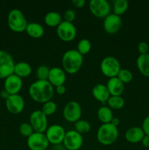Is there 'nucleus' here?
Returning <instances> with one entry per match:
<instances>
[{"label":"nucleus","mask_w":149,"mask_h":150,"mask_svg":"<svg viewBox=\"0 0 149 150\" xmlns=\"http://www.w3.org/2000/svg\"><path fill=\"white\" fill-rule=\"evenodd\" d=\"M121 69V64L118 59L111 56L105 57L100 63L101 72L109 79L116 77Z\"/></svg>","instance_id":"39448f33"},{"label":"nucleus","mask_w":149,"mask_h":150,"mask_svg":"<svg viewBox=\"0 0 149 150\" xmlns=\"http://www.w3.org/2000/svg\"><path fill=\"white\" fill-rule=\"evenodd\" d=\"M49 144L45 133L34 132L27 138V146L30 150H46Z\"/></svg>","instance_id":"f8f14e48"},{"label":"nucleus","mask_w":149,"mask_h":150,"mask_svg":"<svg viewBox=\"0 0 149 150\" xmlns=\"http://www.w3.org/2000/svg\"><path fill=\"white\" fill-rule=\"evenodd\" d=\"M57 110V105L55 102L52 100L48 101V102L43 103L41 111L48 117L53 114Z\"/></svg>","instance_id":"7c9ffc66"},{"label":"nucleus","mask_w":149,"mask_h":150,"mask_svg":"<svg viewBox=\"0 0 149 150\" xmlns=\"http://www.w3.org/2000/svg\"><path fill=\"white\" fill-rule=\"evenodd\" d=\"M92 95L96 100L102 103H107L108 100L110 97L106 85L103 83H97L92 88Z\"/></svg>","instance_id":"6ab92c4d"},{"label":"nucleus","mask_w":149,"mask_h":150,"mask_svg":"<svg viewBox=\"0 0 149 150\" xmlns=\"http://www.w3.org/2000/svg\"><path fill=\"white\" fill-rule=\"evenodd\" d=\"M122 26V20L121 16L114 13H110L104 18L103 27L105 32L110 35L117 33Z\"/></svg>","instance_id":"4468645a"},{"label":"nucleus","mask_w":149,"mask_h":150,"mask_svg":"<svg viewBox=\"0 0 149 150\" xmlns=\"http://www.w3.org/2000/svg\"><path fill=\"white\" fill-rule=\"evenodd\" d=\"M89 7L91 14L99 18H105L110 14L111 6L107 0H91Z\"/></svg>","instance_id":"0eeeda50"},{"label":"nucleus","mask_w":149,"mask_h":150,"mask_svg":"<svg viewBox=\"0 0 149 150\" xmlns=\"http://www.w3.org/2000/svg\"><path fill=\"white\" fill-rule=\"evenodd\" d=\"M83 144V138L74 130L66 132L62 144L67 150H79Z\"/></svg>","instance_id":"1a4fd4ad"},{"label":"nucleus","mask_w":149,"mask_h":150,"mask_svg":"<svg viewBox=\"0 0 149 150\" xmlns=\"http://www.w3.org/2000/svg\"><path fill=\"white\" fill-rule=\"evenodd\" d=\"M82 115L81 105L77 101H70L64 106L63 116L69 122L74 123L79 120Z\"/></svg>","instance_id":"9b49d317"},{"label":"nucleus","mask_w":149,"mask_h":150,"mask_svg":"<svg viewBox=\"0 0 149 150\" xmlns=\"http://www.w3.org/2000/svg\"><path fill=\"white\" fill-rule=\"evenodd\" d=\"M97 117L103 124L110 123L111 120L113 118V113L112 109L108 105H102L97 110Z\"/></svg>","instance_id":"393cba45"},{"label":"nucleus","mask_w":149,"mask_h":150,"mask_svg":"<svg viewBox=\"0 0 149 150\" xmlns=\"http://www.w3.org/2000/svg\"><path fill=\"white\" fill-rule=\"evenodd\" d=\"M63 70L69 74H75L81 68L83 63V56L77 50L70 49L63 54Z\"/></svg>","instance_id":"f03ea898"},{"label":"nucleus","mask_w":149,"mask_h":150,"mask_svg":"<svg viewBox=\"0 0 149 150\" xmlns=\"http://www.w3.org/2000/svg\"><path fill=\"white\" fill-rule=\"evenodd\" d=\"M75 12L73 10H72V9H68V10H66L64 13V16H63L64 21L70 22V23H72L73 21H74V19H75Z\"/></svg>","instance_id":"72a5a7b5"},{"label":"nucleus","mask_w":149,"mask_h":150,"mask_svg":"<svg viewBox=\"0 0 149 150\" xmlns=\"http://www.w3.org/2000/svg\"><path fill=\"white\" fill-rule=\"evenodd\" d=\"M26 33L32 38H40L45 33V29L43 26L37 22H31L28 23L26 29Z\"/></svg>","instance_id":"412c9836"},{"label":"nucleus","mask_w":149,"mask_h":150,"mask_svg":"<svg viewBox=\"0 0 149 150\" xmlns=\"http://www.w3.org/2000/svg\"><path fill=\"white\" fill-rule=\"evenodd\" d=\"M29 123L37 133H45L48 127L47 116L41 110L34 111L30 114Z\"/></svg>","instance_id":"6e6552de"},{"label":"nucleus","mask_w":149,"mask_h":150,"mask_svg":"<svg viewBox=\"0 0 149 150\" xmlns=\"http://www.w3.org/2000/svg\"><path fill=\"white\" fill-rule=\"evenodd\" d=\"M72 3L77 8H82L86 4V1L85 0H72Z\"/></svg>","instance_id":"e433bc0d"},{"label":"nucleus","mask_w":149,"mask_h":150,"mask_svg":"<svg viewBox=\"0 0 149 150\" xmlns=\"http://www.w3.org/2000/svg\"><path fill=\"white\" fill-rule=\"evenodd\" d=\"M118 137V127L111 123L102 124L96 133L97 141L102 145L109 146L116 142Z\"/></svg>","instance_id":"7ed1b4c3"},{"label":"nucleus","mask_w":149,"mask_h":150,"mask_svg":"<svg viewBox=\"0 0 149 150\" xmlns=\"http://www.w3.org/2000/svg\"><path fill=\"white\" fill-rule=\"evenodd\" d=\"M15 63L13 57L5 51L0 50V79H4L14 73Z\"/></svg>","instance_id":"423d86ee"},{"label":"nucleus","mask_w":149,"mask_h":150,"mask_svg":"<svg viewBox=\"0 0 149 150\" xmlns=\"http://www.w3.org/2000/svg\"><path fill=\"white\" fill-rule=\"evenodd\" d=\"M74 130L78 132L80 134H84L87 133L91 130V124L88 121L84 120H79L76 122L74 123Z\"/></svg>","instance_id":"cd10ccee"},{"label":"nucleus","mask_w":149,"mask_h":150,"mask_svg":"<svg viewBox=\"0 0 149 150\" xmlns=\"http://www.w3.org/2000/svg\"><path fill=\"white\" fill-rule=\"evenodd\" d=\"M66 91H67V89H66V86L64 85H61V86H58L56 87V92L59 95H62L64 94H65Z\"/></svg>","instance_id":"4c0bfd02"},{"label":"nucleus","mask_w":149,"mask_h":150,"mask_svg":"<svg viewBox=\"0 0 149 150\" xmlns=\"http://www.w3.org/2000/svg\"><path fill=\"white\" fill-rule=\"evenodd\" d=\"M27 20L21 10L13 9L7 16V24L10 29L15 32H23L26 31L28 25Z\"/></svg>","instance_id":"20e7f679"},{"label":"nucleus","mask_w":149,"mask_h":150,"mask_svg":"<svg viewBox=\"0 0 149 150\" xmlns=\"http://www.w3.org/2000/svg\"><path fill=\"white\" fill-rule=\"evenodd\" d=\"M137 50H138L140 54H148L149 51V45L146 42L142 41L138 44L137 46Z\"/></svg>","instance_id":"f704fd0d"},{"label":"nucleus","mask_w":149,"mask_h":150,"mask_svg":"<svg viewBox=\"0 0 149 150\" xmlns=\"http://www.w3.org/2000/svg\"><path fill=\"white\" fill-rule=\"evenodd\" d=\"M145 135V134L142 127H131L127 129L124 134V137L126 140L129 143L137 144L139 142H141Z\"/></svg>","instance_id":"a211bd4d"},{"label":"nucleus","mask_w":149,"mask_h":150,"mask_svg":"<svg viewBox=\"0 0 149 150\" xmlns=\"http://www.w3.org/2000/svg\"><path fill=\"white\" fill-rule=\"evenodd\" d=\"M51 150H67L66 148L64 147V145L62 144H57V145H53L52 148Z\"/></svg>","instance_id":"ea45409f"},{"label":"nucleus","mask_w":149,"mask_h":150,"mask_svg":"<svg viewBox=\"0 0 149 150\" xmlns=\"http://www.w3.org/2000/svg\"><path fill=\"white\" fill-rule=\"evenodd\" d=\"M136 64L143 76L149 77V54H140L136 61Z\"/></svg>","instance_id":"4be33fe9"},{"label":"nucleus","mask_w":149,"mask_h":150,"mask_svg":"<svg viewBox=\"0 0 149 150\" xmlns=\"http://www.w3.org/2000/svg\"><path fill=\"white\" fill-rule=\"evenodd\" d=\"M116 77L124 83H128L131 82L133 79V74L128 69L121 68L118 72Z\"/></svg>","instance_id":"c756f323"},{"label":"nucleus","mask_w":149,"mask_h":150,"mask_svg":"<svg viewBox=\"0 0 149 150\" xmlns=\"http://www.w3.org/2000/svg\"><path fill=\"white\" fill-rule=\"evenodd\" d=\"M94 150H102V149H94Z\"/></svg>","instance_id":"37998d69"},{"label":"nucleus","mask_w":149,"mask_h":150,"mask_svg":"<svg viewBox=\"0 0 149 150\" xmlns=\"http://www.w3.org/2000/svg\"><path fill=\"white\" fill-rule=\"evenodd\" d=\"M110 123L112 125L115 126V127H118V125L120 124V120L118 118V117H113V118H112V120H111Z\"/></svg>","instance_id":"a19ab883"},{"label":"nucleus","mask_w":149,"mask_h":150,"mask_svg":"<svg viewBox=\"0 0 149 150\" xmlns=\"http://www.w3.org/2000/svg\"><path fill=\"white\" fill-rule=\"evenodd\" d=\"M107 103L111 109L118 110L124 106L125 100L121 96H110L107 101Z\"/></svg>","instance_id":"bb28decb"},{"label":"nucleus","mask_w":149,"mask_h":150,"mask_svg":"<svg viewBox=\"0 0 149 150\" xmlns=\"http://www.w3.org/2000/svg\"><path fill=\"white\" fill-rule=\"evenodd\" d=\"M56 28L57 35L61 40L64 42H71L75 38L77 29L73 23L62 21Z\"/></svg>","instance_id":"9d476101"},{"label":"nucleus","mask_w":149,"mask_h":150,"mask_svg":"<svg viewBox=\"0 0 149 150\" xmlns=\"http://www.w3.org/2000/svg\"><path fill=\"white\" fill-rule=\"evenodd\" d=\"M66 79H67L66 72L62 68L58 67H53L52 68H50L48 81L53 86L56 87L61 85H64Z\"/></svg>","instance_id":"f3484780"},{"label":"nucleus","mask_w":149,"mask_h":150,"mask_svg":"<svg viewBox=\"0 0 149 150\" xmlns=\"http://www.w3.org/2000/svg\"><path fill=\"white\" fill-rule=\"evenodd\" d=\"M142 129L144 131L145 134L149 136V116L146 117L144 119L142 125Z\"/></svg>","instance_id":"c9c22d12"},{"label":"nucleus","mask_w":149,"mask_h":150,"mask_svg":"<svg viewBox=\"0 0 149 150\" xmlns=\"http://www.w3.org/2000/svg\"><path fill=\"white\" fill-rule=\"evenodd\" d=\"M29 94L35 102L43 104L51 100L54 95V89L48 80H37L29 86Z\"/></svg>","instance_id":"f257e3e1"},{"label":"nucleus","mask_w":149,"mask_h":150,"mask_svg":"<svg viewBox=\"0 0 149 150\" xmlns=\"http://www.w3.org/2000/svg\"><path fill=\"white\" fill-rule=\"evenodd\" d=\"M91 49V43L90 40L88 39H82L78 42L77 45V51L80 53L81 55L84 56L89 54Z\"/></svg>","instance_id":"c85d7f7f"},{"label":"nucleus","mask_w":149,"mask_h":150,"mask_svg":"<svg viewBox=\"0 0 149 150\" xmlns=\"http://www.w3.org/2000/svg\"><path fill=\"white\" fill-rule=\"evenodd\" d=\"M4 89L11 95H17L19 93L23 86V81L21 78L16 76L15 74H12L4 80Z\"/></svg>","instance_id":"dca6fc26"},{"label":"nucleus","mask_w":149,"mask_h":150,"mask_svg":"<svg viewBox=\"0 0 149 150\" xmlns=\"http://www.w3.org/2000/svg\"><path fill=\"white\" fill-rule=\"evenodd\" d=\"M45 24L51 27H57L62 22V16L59 13L56 11L48 12L44 17Z\"/></svg>","instance_id":"b1692460"},{"label":"nucleus","mask_w":149,"mask_h":150,"mask_svg":"<svg viewBox=\"0 0 149 150\" xmlns=\"http://www.w3.org/2000/svg\"><path fill=\"white\" fill-rule=\"evenodd\" d=\"M0 95H1V97L2 98H4V99L7 100V98H9V96H10V94L8 93V92H7V91L5 90V89H3L2 91H1V92H0Z\"/></svg>","instance_id":"79ce46f5"},{"label":"nucleus","mask_w":149,"mask_h":150,"mask_svg":"<svg viewBox=\"0 0 149 150\" xmlns=\"http://www.w3.org/2000/svg\"><path fill=\"white\" fill-rule=\"evenodd\" d=\"M129 7V2L127 0H116L113 2L112 11L114 14L121 16L126 13Z\"/></svg>","instance_id":"a878e982"},{"label":"nucleus","mask_w":149,"mask_h":150,"mask_svg":"<svg viewBox=\"0 0 149 150\" xmlns=\"http://www.w3.org/2000/svg\"><path fill=\"white\" fill-rule=\"evenodd\" d=\"M32 70V67L29 63L26 62H19L15 65L14 74L23 79L30 76Z\"/></svg>","instance_id":"5701e85b"},{"label":"nucleus","mask_w":149,"mask_h":150,"mask_svg":"<svg viewBox=\"0 0 149 150\" xmlns=\"http://www.w3.org/2000/svg\"><path fill=\"white\" fill-rule=\"evenodd\" d=\"M50 68L46 65H40L36 70V76L37 80L46 81L48 79Z\"/></svg>","instance_id":"2f4dec72"},{"label":"nucleus","mask_w":149,"mask_h":150,"mask_svg":"<svg viewBox=\"0 0 149 150\" xmlns=\"http://www.w3.org/2000/svg\"><path fill=\"white\" fill-rule=\"evenodd\" d=\"M141 143L143 146H145V147H149V136L145 135L143 139H142Z\"/></svg>","instance_id":"58836bf2"},{"label":"nucleus","mask_w":149,"mask_h":150,"mask_svg":"<svg viewBox=\"0 0 149 150\" xmlns=\"http://www.w3.org/2000/svg\"><path fill=\"white\" fill-rule=\"evenodd\" d=\"M6 107L11 114H18L24 109L25 101L23 97L18 94L11 95L6 100Z\"/></svg>","instance_id":"2eb2a0df"},{"label":"nucleus","mask_w":149,"mask_h":150,"mask_svg":"<svg viewBox=\"0 0 149 150\" xmlns=\"http://www.w3.org/2000/svg\"><path fill=\"white\" fill-rule=\"evenodd\" d=\"M45 134L50 144L57 145L63 143L66 131L62 126L55 124L49 126Z\"/></svg>","instance_id":"ddd939ff"},{"label":"nucleus","mask_w":149,"mask_h":150,"mask_svg":"<svg viewBox=\"0 0 149 150\" xmlns=\"http://www.w3.org/2000/svg\"><path fill=\"white\" fill-rule=\"evenodd\" d=\"M19 132H20L21 136L28 138L29 137V136H30L34 131L33 128H32L30 123L23 122L20 125V126H19Z\"/></svg>","instance_id":"473e14b6"},{"label":"nucleus","mask_w":149,"mask_h":150,"mask_svg":"<svg viewBox=\"0 0 149 150\" xmlns=\"http://www.w3.org/2000/svg\"><path fill=\"white\" fill-rule=\"evenodd\" d=\"M106 86L110 96H121L124 90V83L117 77L109 79Z\"/></svg>","instance_id":"aec40b11"}]
</instances>
